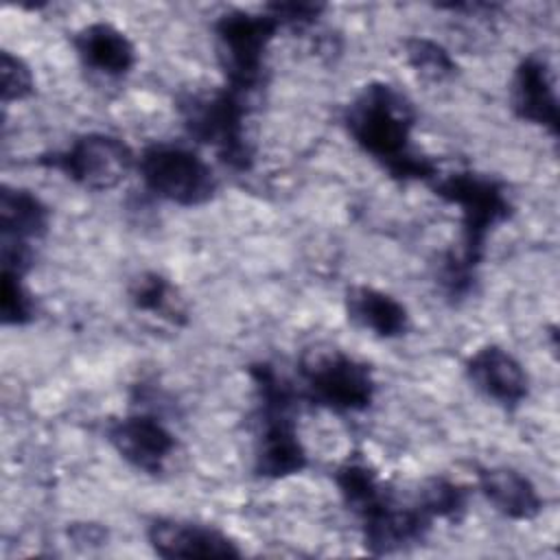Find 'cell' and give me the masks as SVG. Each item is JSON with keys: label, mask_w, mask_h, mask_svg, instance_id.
Returning a JSON list of instances; mask_svg holds the SVG:
<instances>
[{"label": "cell", "mask_w": 560, "mask_h": 560, "mask_svg": "<svg viewBox=\"0 0 560 560\" xmlns=\"http://www.w3.org/2000/svg\"><path fill=\"white\" fill-rule=\"evenodd\" d=\"M343 122L350 138L392 177L429 179L435 164L411 149V129L416 112L407 96L389 83H368L348 105Z\"/></svg>", "instance_id": "1"}, {"label": "cell", "mask_w": 560, "mask_h": 560, "mask_svg": "<svg viewBox=\"0 0 560 560\" xmlns=\"http://www.w3.org/2000/svg\"><path fill=\"white\" fill-rule=\"evenodd\" d=\"M433 190L444 201L459 208L462 241L459 249L448 254L442 265V282L451 293H464L470 287L475 267L483 256L490 230L505 221L512 206L503 186L475 173H453L440 177Z\"/></svg>", "instance_id": "2"}, {"label": "cell", "mask_w": 560, "mask_h": 560, "mask_svg": "<svg viewBox=\"0 0 560 560\" xmlns=\"http://www.w3.org/2000/svg\"><path fill=\"white\" fill-rule=\"evenodd\" d=\"M252 378L260 405L254 448L256 472L267 479H282L304 470L306 451L300 442L295 422L291 418V387L267 363L254 365Z\"/></svg>", "instance_id": "3"}, {"label": "cell", "mask_w": 560, "mask_h": 560, "mask_svg": "<svg viewBox=\"0 0 560 560\" xmlns=\"http://www.w3.org/2000/svg\"><path fill=\"white\" fill-rule=\"evenodd\" d=\"M241 92L225 85L223 90L186 94L179 112L188 133L217 149L219 158L236 171L252 164V149L245 140V105Z\"/></svg>", "instance_id": "4"}, {"label": "cell", "mask_w": 560, "mask_h": 560, "mask_svg": "<svg viewBox=\"0 0 560 560\" xmlns=\"http://www.w3.org/2000/svg\"><path fill=\"white\" fill-rule=\"evenodd\" d=\"M304 394L330 411H361L374 398V378L365 363L339 348H311L300 359Z\"/></svg>", "instance_id": "5"}, {"label": "cell", "mask_w": 560, "mask_h": 560, "mask_svg": "<svg viewBox=\"0 0 560 560\" xmlns=\"http://www.w3.org/2000/svg\"><path fill=\"white\" fill-rule=\"evenodd\" d=\"M136 166L144 188L175 206L206 203L217 190L214 173L206 160L182 144H151L140 153Z\"/></svg>", "instance_id": "6"}, {"label": "cell", "mask_w": 560, "mask_h": 560, "mask_svg": "<svg viewBox=\"0 0 560 560\" xmlns=\"http://www.w3.org/2000/svg\"><path fill=\"white\" fill-rule=\"evenodd\" d=\"M278 26L271 13L232 11L217 20L219 61L232 90L247 94L262 81L265 52Z\"/></svg>", "instance_id": "7"}, {"label": "cell", "mask_w": 560, "mask_h": 560, "mask_svg": "<svg viewBox=\"0 0 560 560\" xmlns=\"http://www.w3.org/2000/svg\"><path fill=\"white\" fill-rule=\"evenodd\" d=\"M42 164L61 171L85 190L105 192L125 182L138 164L131 147L109 133H85L68 149L42 158Z\"/></svg>", "instance_id": "8"}, {"label": "cell", "mask_w": 560, "mask_h": 560, "mask_svg": "<svg viewBox=\"0 0 560 560\" xmlns=\"http://www.w3.org/2000/svg\"><path fill=\"white\" fill-rule=\"evenodd\" d=\"M105 435L125 462L149 475L162 472L175 451L173 433L149 413L116 418L107 424Z\"/></svg>", "instance_id": "9"}, {"label": "cell", "mask_w": 560, "mask_h": 560, "mask_svg": "<svg viewBox=\"0 0 560 560\" xmlns=\"http://www.w3.org/2000/svg\"><path fill=\"white\" fill-rule=\"evenodd\" d=\"M147 540L160 558H241L238 545L217 527L158 518L147 529Z\"/></svg>", "instance_id": "10"}, {"label": "cell", "mask_w": 560, "mask_h": 560, "mask_svg": "<svg viewBox=\"0 0 560 560\" xmlns=\"http://www.w3.org/2000/svg\"><path fill=\"white\" fill-rule=\"evenodd\" d=\"M468 381L501 407H516L527 396V374L518 359L501 346H483L466 361Z\"/></svg>", "instance_id": "11"}, {"label": "cell", "mask_w": 560, "mask_h": 560, "mask_svg": "<svg viewBox=\"0 0 560 560\" xmlns=\"http://www.w3.org/2000/svg\"><path fill=\"white\" fill-rule=\"evenodd\" d=\"M431 527V518L418 505H398L392 497L361 518L363 545L374 556L394 553L424 538Z\"/></svg>", "instance_id": "12"}, {"label": "cell", "mask_w": 560, "mask_h": 560, "mask_svg": "<svg viewBox=\"0 0 560 560\" xmlns=\"http://www.w3.org/2000/svg\"><path fill=\"white\" fill-rule=\"evenodd\" d=\"M512 107L518 118L558 133V98L545 59L525 57L512 79Z\"/></svg>", "instance_id": "13"}, {"label": "cell", "mask_w": 560, "mask_h": 560, "mask_svg": "<svg viewBox=\"0 0 560 560\" xmlns=\"http://www.w3.org/2000/svg\"><path fill=\"white\" fill-rule=\"evenodd\" d=\"M74 50L85 68L103 77H122L136 63L129 37L109 22H92L74 33Z\"/></svg>", "instance_id": "14"}, {"label": "cell", "mask_w": 560, "mask_h": 560, "mask_svg": "<svg viewBox=\"0 0 560 560\" xmlns=\"http://www.w3.org/2000/svg\"><path fill=\"white\" fill-rule=\"evenodd\" d=\"M477 486L490 505L508 518L532 521L542 510V499L536 486L523 472L508 466L481 468Z\"/></svg>", "instance_id": "15"}, {"label": "cell", "mask_w": 560, "mask_h": 560, "mask_svg": "<svg viewBox=\"0 0 560 560\" xmlns=\"http://www.w3.org/2000/svg\"><path fill=\"white\" fill-rule=\"evenodd\" d=\"M346 311L357 326L383 339L400 337L409 328L407 308L394 295L368 284L348 289Z\"/></svg>", "instance_id": "16"}, {"label": "cell", "mask_w": 560, "mask_h": 560, "mask_svg": "<svg viewBox=\"0 0 560 560\" xmlns=\"http://www.w3.org/2000/svg\"><path fill=\"white\" fill-rule=\"evenodd\" d=\"M48 228V208L37 195L24 188L2 186L0 192V230L7 241L28 243L44 236Z\"/></svg>", "instance_id": "17"}, {"label": "cell", "mask_w": 560, "mask_h": 560, "mask_svg": "<svg viewBox=\"0 0 560 560\" xmlns=\"http://www.w3.org/2000/svg\"><path fill=\"white\" fill-rule=\"evenodd\" d=\"M335 483L346 508L361 521L378 505H383L389 494L385 486L376 479V472L365 462H346L335 472Z\"/></svg>", "instance_id": "18"}, {"label": "cell", "mask_w": 560, "mask_h": 560, "mask_svg": "<svg viewBox=\"0 0 560 560\" xmlns=\"http://www.w3.org/2000/svg\"><path fill=\"white\" fill-rule=\"evenodd\" d=\"M466 499L468 492L464 486L444 479V477H433L424 481L422 490L418 492V508L433 521V518H444L451 523H457L464 512H466Z\"/></svg>", "instance_id": "19"}, {"label": "cell", "mask_w": 560, "mask_h": 560, "mask_svg": "<svg viewBox=\"0 0 560 560\" xmlns=\"http://www.w3.org/2000/svg\"><path fill=\"white\" fill-rule=\"evenodd\" d=\"M405 57L409 66L418 72V77L431 83H442L451 79L457 70L455 59L448 55V50L429 37H409L405 42Z\"/></svg>", "instance_id": "20"}, {"label": "cell", "mask_w": 560, "mask_h": 560, "mask_svg": "<svg viewBox=\"0 0 560 560\" xmlns=\"http://www.w3.org/2000/svg\"><path fill=\"white\" fill-rule=\"evenodd\" d=\"M131 302L136 308L155 313L160 317L175 319L179 315V304L175 289L171 282L158 273H144L140 276L131 287Z\"/></svg>", "instance_id": "21"}, {"label": "cell", "mask_w": 560, "mask_h": 560, "mask_svg": "<svg viewBox=\"0 0 560 560\" xmlns=\"http://www.w3.org/2000/svg\"><path fill=\"white\" fill-rule=\"evenodd\" d=\"M0 315L4 324H24L33 317V300L24 289L20 273L2 271Z\"/></svg>", "instance_id": "22"}, {"label": "cell", "mask_w": 560, "mask_h": 560, "mask_svg": "<svg viewBox=\"0 0 560 560\" xmlns=\"http://www.w3.org/2000/svg\"><path fill=\"white\" fill-rule=\"evenodd\" d=\"M0 90H2V101H24L33 94L35 79L31 68L9 50L2 52L0 57Z\"/></svg>", "instance_id": "23"}, {"label": "cell", "mask_w": 560, "mask_h": 560, "mask_svg": "<svg viewBox=\"0 0 560 560\" xmlns=\"http://www.w3.org/2000/svg\"><path fill=\"white\" fill-rule=\"evenodd\" d=\"M70 536L79 542V545H88V547H94V545H101L103 538H105V529L94 525V523H81V525H72L70 527Z\"/></svg>", "instance_id": "24"}]
</instances>
